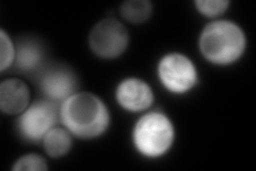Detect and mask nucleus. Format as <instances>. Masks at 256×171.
I'll list each match as a JSON object with an SVG mask.
<instances>
[{
  "mask_svg": "<svg viewBox=\"0 0 256 171\" xmlns=\"http://www.w3.org/2000/svg\"><path fill=\"white\" fill-rule=\"evenodd\" d=\"M31 103L29 86L20 78H6L0 84V110L6 116H18Z\"/></svg>",
  "mask_w": 256,
  "mask_h": 171,
  "instance_id": "9",
  "label": "nucleus"
},
{
  "mask_svg": "<svg viewBox=\"0 0 256 171\" xmlns=\"http://www.w3.org/2000/svg\"><path fill=\"white\" fill-rule=\"evenodd\" d=\"M130 32L123 23L107 18L96 23L89 34V46L94 55L102 59L121 57L130 45Z\"/></svg>",
  "mask_w": 256,
  "mask_h": 171,
  "instance_id": "6",
  "label": "nucleus"
},
{
  "mask_svg": "<svg viewBox=\"0 0 256 171\" xmlns=\"http://www.w3.org/2000/svg\"><path fill=\"white\" fill-rule=\"evenodd\" d=\"M120 13L127 22L142 24L153 13V4L150 0H126L120 7Z\"/></svg>",
  "mask_w": 256,
  "mask_h": 171,
  "instance_id": "12",
  "label": "nucleus"
},
{
  "mask_svg": "<svg viewBox=\"0 0 256 171\" xmlns=\"http://www.w3.org/2000/svg\"><path fill=\"white\" fill-rule=\"evenodd\" d=\"M60 123L73 137L92 140L108 131L111 115L98 94L77 91L60 104Z\"/></svg>",
  "mask_w": 256,
  "mask_h": 171,
  "instance_id": "1",
  "label": "nucleus"
},
{
  "mask_svg": "<svg viewBox=\"0 0 256 171\" xmlns=\"http://www.w3.org/2000/svg\"><path fill=\"white\" fill-rule=\"evenodd\" d=\"M42 144L48 156L60 158L66 156L73 146V135L63 125H57L46 134Z\"/></svg>",
  "mask_w": 256,
  "mask_h": 171,
  "instance_id": "11",
  "label": "nucleus"
},
{
  "mask_svg": "<svg viewBox=\"0 0 256 171\" xmlns=\"http://www.w3.org/2000/svg\"><path fill=\"white\" fill-rule=\"evenodd\" d=\"M13 171H47L48 164L42 155L38 153H27L13 162Z\"/></svg>",
  "mask_w": 256,
  "mask_h": 171,
  "instance_id": "15",
  "label": "nucleus"
},
{
  "mask_svg": "<svg viewBox=\"0 0 256 171\" xmlns=\"http://www.w3.org/2000/svg\"><path fill=\"white\" fill-rule=\"evenodd\" d=\"M60 123V103L45 97L31 102L16 116L15 128L20 139L28 143L42 142L46 134Z\"/></svg>",
  "mask_w": 256,
  "mask_h": 171,
  "instance_id": "4",
  "label": "nucleus"
},
{
  "mask_svg": "<svg viewBox=\"0 0 256 171\" xmlns=\"http://www.w3.org/2000/svg\"><path fill=\"white\" fill-rule=\"evenodd\" d=\"M44 44L34 37H24L16 43L14 67L22 73H38L45 66Z\"/></svg>",
  "mask_w": 256,
  "mask_h": 171,
  "instance_id": "10",
  "label": "nucleus"
},
{
  "mask_svg": "<svg viewBox=\"0 0 256 171\" xmlns=\"http://www.w3.org/2000/svg\"><path fill=\"white\" fill-rule=\"evenodd\" d=\"M38 84L43 97L62 103L78 91L76 72L62 63H46L38 72Z\"/></svg>",
  "mask_w": 256,
  "mask_h": 171,
  "instance_id": "7",
  "label": "nucleus"
},
{
  "mask_svg": "<svg viewBox=\"0 0 256 171\" xmlns=\"http://www.w3.org/2000/svg\"><path fill=\"white\" fill-rule=\"evenodd\" d=\"M156 74L168 92L182 95L191 92L198 84V70L189 56L180 52H170L157 62Z\"/></svg>",
  "mask_w": 256,
  "mask_h": 171,
  "instance_id": "5",
  "label": "nucleus"
},
{
  "mask_svg": "<svg viewBox=\"0 0 256 171\" xmlns=\"http://www.w3.org/2000/svg\"><path fill=\"white\" fill-rule=\"evenodd\" d=\"M16 58V43L4 29H0V72L14 67Z\"/></svg>",
  "mask_w": 256,
  "mask_h": 171,
  "instance_id": "13",
  "label": "nucleus"
},
{
  "mask_svg": "<svg viewBox=\"0 0 256 171\" xmlns=\"http://www.w3.org/2000/svg\"><path fill=\"white\" fill-rule=\"evenodd\" d=\"M173 120L162 110L142 112L132 129V143L139 155L148 159L162 158L175 142Z\"/></svg>",
  "mask_w": 256,
  "mask_h": 171,
  "instance_id": "3",
  "label": "nucleus"
},
{
  "mask_svg": "<svg viewBox=\"0 0 256 171\" xmlns=\"http://www.w3.org/2000/svg\"><path fill=\"white\" fill-rule=\"evenodd\" d=\"M200 54L212 66L228 67L238 62L246 54L248 38L238 23L216 19L207 23L200 32Z\"/></svg>",
  "mask_w": 256,
  "mask_h": 171,
  "instance_id": "2",
  "label": "nucleus"
},
{
  "mask_svg": "<svg viewBox=\"0 0 256 171\" xmlns=\"http://www.w3.org/2000/svg\"><path fill=\"white\" fill-rule=\"evenodd\" d=\"M114 97L123 110L134 113L150 110L155 102L153 88L140 77L123 78L116 87Z\"/></svg>",
  "mask_w": 256,
  "mask_h": 171,
  "instance_id": "8",
  "label": "nucleus"
},
{
  "mask_svg": "<svg viewBox=\"0 0 256 171\" xmlns=\"http://www.w3.org/2000/svg\"><path fill=\"white\" fill-rule=\"evenodd\" d=\"M230 6V0H196L194 7L200 14L208 19H220Z\"/></svg>",
  "mask_w": 256,
  "mask_h": 171,
  "instance_id": "14",
  "label": "nucleus"
}]
</instances>
